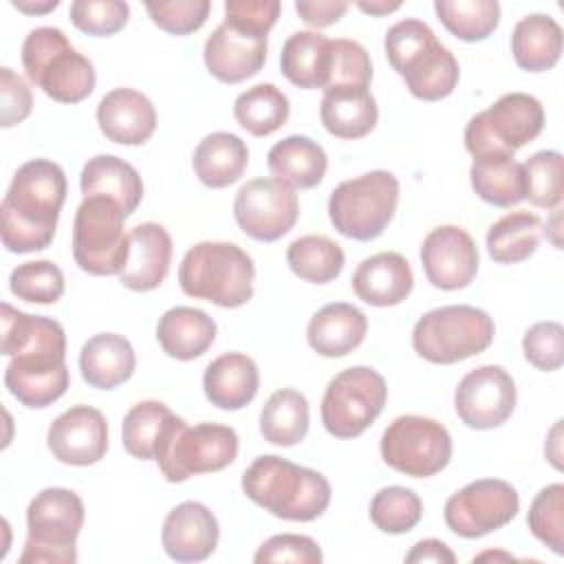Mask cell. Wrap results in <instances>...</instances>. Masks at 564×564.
Segmentation results:
<instances>
[{
  "label": "cell",
  "instance_id": "obj_48",
  "mask_svg": "<svg viewBox=\"0 0 564 564\" xmlns=\"http://www.w3.org/2000/svg\"><path fill=\"white\" fill-rule=\"evenodd\" d=\"M524 359L538 370L553 372L564 364V328L560 322L546 319L527 328L522 337Z\"/></svg>",
  "mask_w": 564,
  "mask_h": 564
},
{
  "label": "cell",
  "instance_id": "obj_27",
  "mask_svg": "<svg viewBox=\"0 0 564 564\" xmlns=\"http://www.w3.org/2000/svg\"><path fill=\"white\" fill-rule=\"evenodd\" d=\"M319 119L337 139H361L377 126L379 108L368 86H333L324 90Z\"/></svg>",
  "mask_w": 564,
  "mask_h": 564
},
{
  "label": "cell",
  "instance_id": "obj_23",
  "mask_svg": "<svg viewBox=\"0 0 564 564\" xmlns=\"http://www.w3.org/2000/svg\"><path fill=\"white\" fill-rule=\"evenodd\" d=\"M172 238L159 223H141L130 231V253L119 282L130 291H154L167 275Z\"/></svg>",
  "mask_w": 564,
  "mask_h": 564
},
{
  "label": "cell",
  "instance_id": "obj_4",
  "mask_svg": "<svg viewBox=\"0 0 564 564\" xmlns=\"http://www.w3.org/2000/svg\"><path fill=\"white\" fill-rule=\"evenodd\" d=\"M383 48L390 66L416 99L438 101L454 93L460 77L458 62L423 20L405 18L392 24Z\"/></svg>",
  "mask_w": 564,
  "mask_h": 564
},
{
  "label": "cell",
  "instance_id": "obj_55",
  "mask_svg": "<svg viewBox=\"0 0 564 564\" xmlns=\"http://www.w3.org/2000/svg\"><path fill=\"white\" fill-rule=\"evenodd\" d=\"M11 4L15 7V9H20V11H24V13H29V15H40V13H48V11H53L57 4H59V0H44V2H31V0H11Z\"/></svg>",
  "mask_w": 564,
  "mask_h": 564
},
{
  "label": "cell",
  "instance_id": "obj_28",
  "mask_svg": "<svg viewBox=\"0 0 564 564\" xmlns=\"http://www.w3.org/2000/svg\"><path fill=\"white\" fill-rule=\"evenodd\" d=\"M134 366L132 344L117 333L93 335L79 350V370L90 388L112 390L132 377Z\"/></svg>",
  "mask_w": 564,
  "mask_h": 564
},
{
  "label": "cell",
  "instance_id": "obj_51",
  "mask_svg": "<svg viewBox=\"0 0 564 564\" xmlns=\"http://www.w3.org/2000/svg\"><path fill=\"white\" fill-rule=\"evenodd\" d=\"M278 0H227L223 22L249 33L269 35L271 26L278 22Z\"/></svg>",
  "mask_w": 564,
  "mask_h": 564
},
{
  "label": "cell",
  "instance_id": "obj_24",
  "mask_svg": "<svg viewBox=\"0 0 564 564\" xmlns=\"http://www.w3.org/2000/svg\"><path fill=\"white\" fill-rule=\"evenodd\" d=\"M355 295L370 306H397L414 286L410 262L397 251H379L364 258L352 273Z\"/></svg>",
  "mask_w": 564,
  "mask_h": 564
},
{
  "label": "cell",
  "instance_id": "obj_37",
  "mask_svg": "<svg viewBox=\"0 0 564 564\" xmlns=\"http://www.w3.org/2000/svg\"><path fill=\"white\" fill-rule=\"evenodd\" d=\"M542 236V220L538 214L518 209L496 220L487 231V251L494 262L516 264L535 253Z\"/></svg>",
  "mask_w": 564,
  "mask_h": 564
},
{
  "label": "cell",
  "instance_id": "obj_11",
  "mask_svg": "<svg viewBox=\"0 0 564 564\" xmlns=\"http://www.w3.org/2000/svg\"><path fill=\"white\" fill-rule=\"evenodd\" d=\"M544 128L542 104L527 93H507L465 126V148L474 159L513 156Z\"/></svg>",
  "mask_w": 564,
  "mask_h": 564
},
{
  "label": "cell",
  "instance_id": "obj_5",
  "mask_svg": "<svg viewBox=\"0 0 564 564\" xmlns=\"http://www.w3.org/2000/svg\"><path fill=\"white\" fill-rule=\"evenodd\" d=\"M256 267L251 256L225 240H203L189 247L178 267L185 295L223 308H238L253 295Z\"/></svg>",
  "mask_w": 564,
  "mask_h": 564
},
{
  "label": "cell",
  "instance_id": "obj_36",
  "mask_svg": "<svg viewBox=\"0 0 564 564\" xmlns=\"http://www.w3.org/2000/svg\"><path fill=\"white\" fill-rule=\"evenodd\" d=\"M308 432V401L293 388L275 390L260 412V434L278 447L304 441Z\"/></svg>",
  "mask_w": 564,
  "mask_h": 564
},
{
  "label": "cell",
  "instance_id": "obj_12",
  "mask_svg": "<svg viewBox=\"0 0 564 564\" xmlns=\"http://www.w3.org/2000/svg\"><path fill=\"white\" fill-rule=\"evenodd\" d=\"M238 456V434L223 423H198L189 427L183 419L174 425L156 454L159 469L167 482L189 476L220 471Z\"/></svg>",
  "mask_w": 564,
  "mask_h": 564
},
{
  "label": "cell",
  "instance_id": "obj_40",
  "mask_svg": "<svg viewBox=\"0 0 564 564\" xmlns=\"http://www.w3.org/2000/svg\"><path fill=\"white\" fill-rule=\"evenodd\" d=\"M286 262L291 271L311 284L333 282L346 262L344 249L328 236H300L286 249Z\"/></svg>",
  "mask_w": 564,
  "mask_h": 564
},
{
  "label": "cell",
  "instance_id": "obj_20",
  "mask_svg": "<svg viewBox=\"0 0 564 564\" xmlns=\"http://www.w3.org/2000/svg\"><path fill=\"white\" fill-rule=\"evenodd\" d=\"M203 59L216 79L225 84H240L264 66L267 35L249 33L223 22L205 40Z\"/></svg>",
  "mask_w": 564,
  "mask_h": 564
},
{
  "label": "cell",
  "instance_id": "obj_39",
  "mask_svg": "<svg viewBox=\"0 0 564 564\" xmlns=\"http://www.w3.org/2000/svg\"><path fill=\"white\" fill-rule=\"evenodd\" d=\"M289 97L275 84H256L234 101V117L253 137H267L289 121Z\"/></svg>",
  "mask_w": 564,
  "mask_h": 564
},
{
  "label": "cell",
  "instance_id": "obj_9",
  "mask_svg": "<svg viewBox=\"0 0 564 564\" xmlns=\"http://www.w3.org/2000/svg\"><path fill=\"white\" fill-rule=\"evenodd\" d=\"M399 203V181L388 170H372L341 181L328 198L333 227L352 240H375L390 225Z\"/></svg>",
  "mask_w": 564,
  "mask_h": 564
},
{
  "label": "cell",
  "instance_id": "obj_8",
  "mask_svg": "<svg viewBox=\"0 0 564 564\" xmlns=\"http://www.w3.org/2000/svg\"><path fill=\"white\" fill-rule=\"evenodd\" d=\"M496 324L482 308L469 304L438 306L421 315L412 328V348L430 364H456L487 350Z\"/></svg>",
  "mask_w": 564,
  "mask_h": 564
},
{
  "label": "cell",
  "instance_id": "obj_53",
  "mask_svg": "<svg viewBox=\"0 0 564 564\" xmlns=\"http://www.w3.org/2000/svg\"><path fill=\"white\" fill-rule=\"evenodd\" d=\"M348 7L350 4L344 0H297L295 2V11L300 13V18L315 29H324L339 22L348 11Z\"/></svg>",
  "mask_w": 564,
  "mask_h": 564
},
{
  "label": "cell",
  "instance_id": "obj_1",
  "mask_svg": "<svg viewBox=\"0 0 564 564\" xmlns=\"http://www.w3.org/2000/svg\"><path fill=\"white\" fill-rule=\"evenodd\" d=\"M0 350L11 357L4 370L7 390L26 408H48L68 388L66 335L59 322L2 304Z\"/></svg>",
  "mask_w": 564,
  "mask_h": 564
},
{
  "label": "cell",
  "instance_id": "obj_13",
  "mask_svg": "<svg viewBox=\"0 0 564 564\" xmlns=\"http://www.w3.org/2000/svg\"><path fill=\"white\" fill-rule=\"evenodd\" d=\"M388 401L386 379L368 366H352L335 375L322 399V423L335 438L364 434Z\"/></svg>",
  "mask_w": 564,
  "mask_h": 564
},
{
  "label": "cell",
  "instance_id": "obj_26",
  "mask_svg": "<svg viewBox=\"0 0 564 564\" xmlns=\"http://www.w3.org/2000/svg\"><path fill=\"white\" fill-rule=\"evenodd\" d=\"M366 333L368 319L357 306L333 302L313 313L306 326V341L317 355L335 359L352 352L364 341Z\"/></svg>",
  "mask_w": 564,
  "mask_h": 564
},
{
  "label": "cell",
  "instance_id": "obj_10",
  "mask_svg": "<svg viewBox=\"0 0 564 564\" xmlns=\"http://www.w3.org/2000/svg\"><path fill=\"white\" fill-rule=\"evenodd\" d=\"M128 216L106 196H84L73 220V258L90 275H119L128 262Z\"/></svg>",
  "mask_w": 564,
  "mask_h": 564
},
{
  "label": "cell",
  "instance_id": "obj_21",
  "mask_svg": "<svg viewBox=\"0 0 564 564\" xmlns=\"http://www.w3.org/2000/svg\"><path fill=\"white\" fill-rule=\"evenodd\" d=\"M220 529L209 507L196 500L176 505L163 522L161 544L174 562H203L218 546Z\"/></svg>",
  "mask_w": 564,
  "mask_h": 564
},
{
  "label": "cell",
  "instance_id": "obj_32",
  "mask_svg": "<svg viewBox=\"0 0 564 564\" xmlns=\"http://www.w3.org/2000/svg\"><path fill=\"white\" fill-rule=\"evenodd\" d=\"M249 163L247 143L231 132H212L198 141L192 165L198 181L212 189L236 183Z\"/></svg>",
  "mask_w": 564,
  "mask_h": 564
},
{
  "label": "cell",
  "instance_id": "obj_49",
  "mask_svg": "<svg viewBox=\"0 0 564 564\" xmlns=\"http://www.w3.org/2000/svg\"><path fill=\"white\" fill-rule=\"evenodd\" d=\"M209 9H212L209 0L145 2V11L150 13L152 22L172 35H187L198 31L207 20Z\"/></svg>",
  "mask_w": 564,
  "mask_h": 564
},
{
  "label": "cell",
  "instance_id": "obj_52",
  "mask_svg": "<svg viewBox=\"0 0 564 564\" xmlns=\"http://www.w3.org/2000/svg\"><path fill=\"white\" fill-rule=\"evenodd\" d=\"M0 95H2L0 121L4 128H11L24 121L31 115V108H33L31 88L9 66L0 68Z\"/></svg>",
  "mask_w": 564,
  "mask_h": 564
},
{
  "label": "cell",
  "instance_id": "obj_33",
  "mask_svg": "<svg viewBox=\"0 0 564 564\" xmlns=\"http://www.w3.org/2000/svg\"><path fill=\"white\" fill-rule=\"evenodd\" d=\"M330 40L317 31L291 33L280 53L282 75L297 88H326Z\"/></svg>",
  "mask_w": 564,
  "mask_h": 564
},
{
  "label": "cell",
  "instance_id": "obj_46",
  "mask_svg": "<svg viewBox=\"0 0 564 564\" xmlns=\"http://www.w3.org/2000/svg\"><path fill=\"white\" fill-rule=\"evenodd\" d=\"M370 79H372V62L368 51L357 40H348V37L330 40V68H328L326 88L370 86Z\"/></svg>",
  "mask_w": 564,
  "mask_h": 564
},
{
  "label": "cell",
  "instance_id": "obj_17",
  "mask_svg": "<svg viewBox=\"0 0 564 564\" xmlns=\"http://www.w3.org/2000/svg\"><path fill=\"white\" fill-rule=\"evenodd\" d=\"M516 381L494 364L469 370L456 386L454 410L471 430H494L502 425L516 408Z\"/></svg>",
  "mask_w": 564,
  "mask_h": 564
},
{
  "label": "cell",
  "instance_id": "obj_3",
  "mask_svg": "<svg viewBox=\"0 0 564 564\" xmlns=\"http://www.w3.org/2000/svg\"><path fill=\"white\" fill-rule=\"evenodd\" d=\"M245 496L275 518L311 522L330 505V482L282 456H258L242 474Z\"/></svg>",
  "mask_w": 564,
  "mask_h": 564
},
{
  "label": "cell",
  "instance_id": "obj_50",
  "mask_svg": "<svg viewBox=\"0 0 564 564\" xmlns=\"http://www.w3.org/2000/svg\"><path fill=\"white\" fill-rule=\"evenodd\" d=\"M324 555L319 544L308 535L278 533L260 544L253 562H295V564H322Z\"/></svg>",
  "mask_w": 564,
  "mask_h": 564
},
{
  "label": "cell",
  "instance_id": "obj_30",
  "mask_svg": "<svg viewBox=\"0 0 564 564\" xmlns=\"http://www.w3.org/2000/svg\"><path fill=\"white\" fill-rule=\"evenodd\" d=\"M216 322L200 308H167L156 324V339L163 352L178 361H189L207 352L216 339Z\"/></svg>",
  "mask_w": 564,
  "mask_h": 564
},
{
  "label": "cell",
  "instance_id": "obj_15",
  "mask_svg": "<svg viewBox=\"0 0 564 564\" xmlns=\"http://www.w3.org/2000/svg\"><path fill=\"white\" fill-rule=\"evenodd\" d=\"M520 509L518 491L500 478H478L452 494L443 507L452 533L474 540L509 524Z\"/></svg>",
  "mask_w": 564,
  "mask_h": 564
},
{
  "label": "cell",
  "instance_id": "obj_54",
  "mask_svg": "<svg viewBox=\"0 0 564 564\" xmlns=\"http://www.w3.org/2000/svg\"><path fill=\"white\" fill-rule=\"evenodd\" d=\"M408 564H423V562H434V564H454L456 555L454 551L436 540V538H427V540H419L412 551L405 555Z\"/></svg>",
  "mask_w": 564,
  "mask_h": 564
},
{
  "label": "cell",
  "instance_id": "obj_44",
  "mask_svg": "<svg viewBox=\"0 0 564 564\" xmlns=\"http://www.w3.org/2000/svg\"><path fill=\"white\" fill-rule=\"evenodd\" d=\"M64 273L51 260L18 264L9 275L11 293L33 304H55L64 295Z\"/></svg>",
  "mask_w": 564,
  "mask_h": 564
},
{
  "label": "cell",
  "instance_id": "obj_22",
  "mask_svg": "<svg viewBox=\"0 0 564 564\" xmlns=\"http://www.w3.org/2000/svg\"><path fill=\"white\" fill-rule=\"evenodd\" d=\"M101 134L121 145H141L156 130V110L152 101L134 88H115L97 106Z\"/></svg>",
  "mask_w": 564,
  "mask_h": 564
},
{
  "label": "cell",
  "instance_id": "obj_43",
  "mask_svg": "<svg viewBox=\"0 0 564 564\" xmlns=\"http://www.w3.org/2000/svg\"><path fill=\"white\" fill-rule=\"evenodd\" d=\"M564 159L557 150H540L522 163L524 198L535 207L555 209L562 203Z\"/></svg>",
  "mask_w": 564,
  "mask_h": 564
},
{
  "label": "cell",
  "instance_id": "obj_18",
  "mask_svg": "<svg viewBox=\"0 0 564 564\" xmlns=\"http://www.w3.org/2000/svg\"><path fill=\"white\" fill-rule=\"evenodd\" d=\"M480 253L474 238L458 225L434 227L421 245V264L432 286L458 291L478 273Z\"/></svg>",
  "mask_w": 564,
  "mask_h": 564
},
{
  "label": "cell",
  "instance_id": "obj_45",
  "mask_svg": "<svg viewBox=\"0 0 564 564\" xmlns=\"http://www.w3.org/2000/svg\"><path fill=\"white\" fill-rule=\"evenodd\" d=\"M529 531L553 553H564V485L553 482L538 491L527 516Z\"/></svg>",
  "mask_w": 564,
  "mask_h": 564
},
{
  "label": "cell",
  "instance_id": "obj_31",
  "mask_svg": "<svg viewBox=\"0 0 564 564\" xmlns=\"http://www.w3.org/2000/svg\"><path fill=\"white\" fill-rule=\"evenodd\" d=\"M267 165L273 178L291 185L293 189H311L322 183L328 167V156L317 141L302 134H291L271 145Z\"/></svg>",
  "mask_w": 564,
  "mask_h": 564
},
{
  "label": "cell",
  "instance_id": "obj_25",
  "mask_svg": "<svg viewBox=\"0 0 564 564\" xmlns=\"http://www.w3.org/2000/svg\"><path fill=\"white\" fill-rule=\"evenodd\" d=\"M260 388L256 361L245 352H225L207 364L203 390L212 405L220 410H242L253 401Z\"/></svg>",
  "mask_w": 564,
  "mask_h": 564
},
{
  "label": "cell",
  "instance_id": "obj_41",
  "mask_svg": "<svg viewBox=\"0 0 564 564\" xmlns=\"http://www.w3.org/2000/svg\"><path fill=\"white\" fill-rule=\"evenodd\" d=\"M434 11L443 26L463 42L487 40L500 22L496 0H436Z\"/></svg>",
  "mask_w": 564,
  "mask_h": 564
},
{
  "label": "cell",
  "instance_id": "obj_29",
  "mask_svg": "<svg viewBox=\"0 0 564 564\" xmlns=\"http://www.w3.org/2000/svg\"><path fill=\"white\" fill-rule=\"evenodd\" d=\"M84 196H106L115 200L126 216H132L143 198L139 172L115 154H97L86 161L79 174Z\"/></svg>",
  "mask_w": 564,
  "mask_h": 564
},
{
  "label": "cell",
  "instance_id": "obj_38",
  "mask_svg": "<svg viewBox=\"0 0 564 564\" xmlns=\"http://www.w3.org/2000/svg\"><path fill=\"white\" fill-rule=\"evenodd\" d=\"M471 187L489 205L511 207L524 198V181H522V163L513 156H480L474 159L469 167Z\"/></svg>",
  "mask_w": 564,
  "mask_h": 564
},
{
  "label": "cell",
  "instance_id": "obj_35",
  "mask_svg": "<svg viewBox=\"0 0 564 564\" xmlns=\"http://www.w3.org/2000/svg\"><path fill=\"white\" fill-rule=\"evenodd\" d=\"M181 421L161 401H139L134 403L121 423V441L130 456L141 460H156V454L174 425Z\"/></svg>",
  "mask_w": 564,
  "mask_h": 564
},
{
  "label": "cell",
  "instance_id": "obj_7",
  "mask_svg": "<svg viewBox=\"0 0 564 564\" xmlns=\"http://www.w3.org/2000/svg\"><path fill=\"white\" fill-rule=\"evenodd\" d=\"M82 498L64 487H46L26 507V542L20 564H73L84 524Z\"/></svg>",
  "mask_w": 564,
  "mask_h": 564
},
{
  "label": "cell",
  "instance_id": "obj_19",
  "mask_svg": "<svg viewBox=\"0 0 564 564\" xmlns=\"http://www.w3.org/2000/svg\"><path fill=\"white\" fill-rule=\"evenodd\" d=\"M46 445L59 463L75 467L95 465L108 452L106 416L93 405H73L51 423Z\"/></svg>",
  "mask_w": 564,
  "mask_h": 564
},
{
  "label": "cell",
  "instance_id": "obj_56",
  "mask_svg": "<svg viewBox=\"0 0 564 564\" xmlns=\"http://www.w3.org/2000/svg\"><path fill=\"white\" fill-rule=\"evenodd\" d=\"M357 7L364 11V13H370V15H388L392 11H397L401 7V2H386V0H370V2H357Z\"/></svg>",
  "mask_w": 564,
  "mask_h": 564
},
{
  "label": "cell",
  "instance_id": "obj_42",
  "mask_svg": "<svg viewBox=\"0 0 564 564\" xmlns=\"http://www.w3.org/2000/svg\"><path fill=\"white\" fill-rule=\"evenodd\" d=\"M421 516L423 502L419 494L401 485L383 487L370 500V520L383 533H408L419 524Z\"/></svg>",
  "mask_w": 564,
  "mask_h": 564
},
{
  "label": "cell",
  "instance_id": "obj_34",
  "mask_svg": "<svg viewBox=\"0 0 564 564\" xmlns=\"http://www.w3.org/2000/svg\"><path fill=\"white\" fill-rule=\"evenodd\" d=\"M511 53L520 68L542 73L557 64L562 55V26L544 13H531L516 22Z\"/></svg>",
  "mask_w": 564,
  "mask_h": 564
},
{
  "label": "cell",
  "instance_id": "obj_16",
  "mask_svg": "<svg viewBox=\"0 0 564 564\" xmlns=\"http://www.w3.org/2000/svg\"><path fill=\"white\" fill-rule=\"evenodd\" d=\"M300 216V200L291 185L278 178H251L234 198V218L253 240L273 242L289 234Z\"/></svg>",
  "mask_w": 564,
  "mask_h": 564
},
{
  "label": "cell",
  "instance_id": "obj_6",
  "mask_svg": "<svg viewBox=\"0 0 564 564\" xmlns=\"http://www.w3.org/2000/svg\"><path fill=\"white\" fill-rule=\"evenodd\" d=\"M26 77L59 104H79L95 90L93 62L75 51L57 26H37L22 42Z\"/></svg>",
  "mask_w": 564,
  "mask_h": 564
},
{
  "label": "cell",
  "instance_id": "obj_47",
  "mask_svg": "<svg viewBox=\"0 0 564 564\" xmlns=\"http://www.w3.org/2000/svg\"><path fill=\"white\" fill-rule=\"evenodd\" d=\"M68 15L79 31L88 35L106 37V35H115L126 26L130 7L128 2H121V0H75L70 4Z\"/></svg>",
  "mask_w": 564,
  "mask_h": 564
},
{
  "label": "cell",
  "instance_id": "obj_2",
  "mask_svg": "<svg viewBox=\"0 0 564 564\" xmlns=\"http://www.w3.org/2000/svg\"><path fill=\"white\" fill-rule=\"evenodd\" d=\"M66 200V174L48 159L22 163L2 198V245L11 253L42 251L53 242Z\"/></svg>",
  "mask_w": 564,
  "mask_h": 564
},
{
  "label": "cell",
  "instance_id": "obj_14",
  "mask_svg": "<svg viewBox=\"0 0 564 564\" xmlns=\"http://www.w3.org/2000/svg\"><path fill=\"white\" fill-rule=\"evenodd\" d=\"M381 458L388 467L412 478H430L443 471L452 458V436L443 423L430 416H397L381 434Z\"/></svg>",
  "mask_w": 564,
  "mask_h": 564
}]
</instances>
